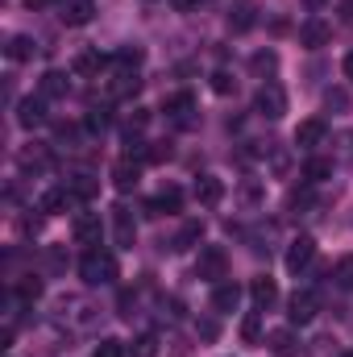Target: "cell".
Listing matches in <instances>:
<instances>
[{
  "label": "cell",
  "instance_id": "cell-1",
  "mask_svg": "<svg viewBox=\"0 0 353 357\" xmlns=\"http://www.w3.org/2000/svg\"><path fill=\"white\" fill-rule=\"evenodd\" d=\"M80 278L88 287H112L121 278V266H117V258L108 250L96 245V250H84V258H80Z\"/></svg>",
  "mask_w": 353,
  "mask_h": 357
},
{
  "label": "cell",
  "instance_id": "cell-2",
  "mask_svg": "<svg viewBox=\"0 0 353 357\" xmlns=\"http://www.w3.org/2000/svg\"><path fill=\"white\" fill-rule=\"evenodd\" d=\"M225 270H229V258H225V250L220 245H204L200 250V258H195V274L204 278V282H225Z\"/></svg>",
  "mask_w": 353,
  "mask_h": 357
},
{
  "label": "cell",
  "instance_id": "cell-3",
  "mask_svg": "<svg viewBox=\"0 0 353 357\" xmlns=\"http://www.w3.org/2000/svg\"><path fill=\"white\" fill-rule=\"evenodd\" d=\"M254 108L262 112L266 121H283V116H287V91L278 88L274 79H266L262 88H258V100H254Z\"/></svg>",
  "mask_w": 353,
  "mask_h": 357
},
{
  "label": "cell",
  "instance_id": "cell-4",
  "mask_svg": "<svg viewBox=\"0 0 353 357\" xmlns=\"http://www.w3.org/2000/svg\"><path fill=\"white\" fill-rule=\"evenodd\" d=\"M316 312H320L316 291H295V295L287 299V320H291V324H312Z\"/></svg>",
  "mask_w": 353,
  "mask_h": 357
},
{
  "label": "cell",
  "instance_id": "cell-5",
  "mask_svg": "<svg viewBox=\"0 0 353 357\" xmlns=\"http://www.w3.org/2000/svg\"><path fill=\"white\" fill-rule=\"evenodd\" d=\"M71 233H75V241H80V245L96 250V245H100V237H104L100 212H75V220H71Z\"/></svg>",
  "mask_w": 353,
  "mask_h": 357
},
{
  "label": "cell",
  "instance_id": "cell-6",
  "mask_svg": "<svg viewBox=\"0 0 353 357\" xmlns=\"http://www.w3.org/2000/svg\"><path fill=\"white\" fill-rule=\"evenodd\" d=\"M312 258H316V237L299 233V237L291 241V250H287V270H291V274H299V270L312 266Z\"/></svg>",
  "mask_w": 353,
  "mask_h": 357
},
{
  "label": "cell",
  "instance_id": "cell-7",
  "mask_svg": "<svg viewBox=\"0 0 353 357\" xmlns=\"http://www.w3.org/2000/svg\"><path fill=\"white\" fill-rule=\"evenodd\" d=\"M112 233H117V245H121V250H133V241H137V220H133V212H129L125 204L112 208Z\"/></svg>",
  "mask_w": 353,
  "mask_h": 357
},
{
  "label": "cell",
  "instance_id": "cell-8",
  "mask_svg": "<svg viewBox=\"0 0 353 357\" xmlns=\"http://www.w3.org/2000/svg\"><path fill=\"white\" fill-rule=\"evenodd\" d=\"M137 178H142V162H137V158L125 154V158L112 162V187H117V191H133Z\"/></svg>",
  "mask_w": 353,
  "mask_h": 357
},
{
  "label": "cell",
  "instance_id": "cell-9",
  "mask_svg": "<svg viewBox=\"0 0 353 357\" xmlns=\"http://www.w3.org/2000/svg\"><path fill=\"white\" fill-rule=\"evenodd\" d=\"M329 38H333V29H329V21H320V17H312V21L299 25V46H308V50L329 46Z\"/></svg>",
  "mask_w": 353,
  "mask_h": 357
},
{
  "label": "cell",
  "instance_id": "cell-10",
  "mask_svg": "<svg viewBox=\"0 0 353 357\" xmlns=\"http://www.w3.org/2000/svg\"><path fill=\"white\" fill-rule=\"evenodd\" d=\"M167 116L175 121L179 129H191V125H195V100H191L187 91L171 96V100H167Z\"/></svg>",
  "mask_w": 353,
  "mask_h": 357
},
{
  "label": "cell",
  "instance_id": "cell-11",
  "mask_svg": "<svg viewBox=\"0 0 353 357\" xmlns=\"http://www.w3.org/2000/svg\"><path fill=\"white\" fill-rule=\"evenodd\" d=\"M46 121V104H42V96H25L21 104H17V125L21 129H38Z\"/></svg>",
  "mask_w": 353,
  "mask_h": 357
},
{
  "label": "cell",
  "instance_id": "cell-12",
  "mask_svg": "<svg viewBox=\"0 0 353 357\" xmlns=\"http://www.w3.org/2000/svg\"><path fill=\"white\" fill-rule=\"evenodd\" d=\"M266 349L274 357H299V337L291 328H274V333H266Z\"/></svg>",
  "mask_w": 353,
  "mask_h": 357
},
{
  "label": "cell",
  "instance_id": "cell-13",
  "mask_svg": "<svg viewBox=\"0 0 353 357\" xmlns=\"http://www.w3.org/2000/svg\"><path fill=\"white\" fill-rule=\"evenodd\" d=\"M225 199V183L216 175H200L195 178V204H204V208H216Z\"/></svg>",
  "mask_w": 353,
  "mask_h": 357
},
{
  "label": "cell",
  "instance_id": "cell-14",
  "mask_svg": "<svg viewBox=\"0 0 353 357\" xmlns=\"http://www.w3.org/2000/svg\"><path fill=\"white\" fill-rule=\"evenodd\" d=\"M320 142H324V121H320V116H312V121H299V129H295V146L312 154Z\"/></svg>",
  "mask_w": 353,
  "mask_h": 357
},
{
  "label": "cell",
  "instance_id": "cell-15",
  "mask_svg": "<svg viewBox=\"0 0 353 357\" xmlns=\"http://www.w3.org/2000/svg\"><path fill=\"white\" fill-rule=\"evenodd\" d=\"M71 204H75V195H71V187H50V191L42 195V204H38V208H42L46 216H59V212H67Z\"/></svg>",
  "mask_w": 353,
  "mask_h": 357
},
{
  "label": "cell",
  "instance_id": "cell-16",
  "mask_svg": "<svg viewBox=\"0 0 353 357\" xmlns=\"http://www.w3.org/2000/svg\"><path fill=\"white\" fill-rule=\"evenodd\" d=\"M237 303H241V287L237 282H216L212 287V307L216 312H237Z\"/></svg>",
  "mask_w": 353,
  "mask_h": 357
},
{
  "label": "cell",
  "instance_id": "cell-17",
  "mask_svg": "<svg viewBox=\"0 0 353 357\" xmlns=\"http://www.w3.org/2000/svg\"><path fill=\"white\" fill-rule=\"evenodd\" d=\"M179 208H183V191H179V187H163V191L150 199V216H171Z\"/></svg>",
  "mask_w": 353,
  "mask_h": 357
},
{
  "label": "cell",
  "instance_id": "cell-18",
  "mask_svg": "<svg viewBox=\"0 0 353 357\" xmlns=\"http://www.w3.org/2000/svg\"><path fill=\"white\" fill-rule=\"evenodd\" d=\"M67 187H71L75 204H91V199L100 195V178H91V175H75V178H67Z\"/></svg>",
  "mask_w": 353,
  "mask_h": 357
},
{
  "label": "cell",
  "instance_id": "cell-19",
  "mask_svg": "<svg viewBox=\"0 0 353 357\" xmlns=\"http://www.w3.org/2000/svg\"><path fill=\"white\" fill-rule=\"evenodd\" d=\"M254 21H258V4H237L233 13H229V29L233 33H246V29H254Z\"/></svg>",
  "mask_w": 353,
  "mask_h": 357
},
{
  "label": "cell",
  "instance_id": "cell-20",
  "mask_svg": "<svg viewBox=\"0 0 353 357\" xmlns=\"http://www.w3.org/2000/svg\"><path fill=\"white\" fill-rule=\"evenodd\" d=\"M250 295H254V307L266 312V307L278 299V287H274V278H254V282H250Z\"/></svg>",
  "mask_w": 353,
  "mask_h": 357
},
{
  "label": "cell",
  "instance_id": "cell-21",
  "mask_svg": "<svg viewBox=\"0 0 353 357\" xmlns=\"http://www.w3.org/2000/svg\"><path fill=\"white\" fill-rule=\"evenodd\" d=\"M137 88H142V79H137L133 71H121V75L108 84V96H112V100H129V96H137Z\"/></svg>",
  "mask_w": 353,
  "mask_h": 357
},
{
  "label": "cell",
  "instance_id": "cell-22",
  "mask_svg": "<svg viewBox=\"0 0 353 357\" xmlns=\"http://www.w3.org/2000/svg\"><path fill=\"white\" fill-rule=\"evenodd\" d=\"M91 21V0H67L63 4V25H88Z\"/></svg>",
  "mask_w": 353,
  "mask_h": 357
},
{
  "label": "cell",
  "instance_id": "cell-23",
  "mask_svg": "<svg viewBox=\"0 0 353 357\" xmlns=\"http://www.w3.org/2000/svg\"><path fill=\"white\" fill-rule=\"evenodd\" d=\"M329 175H333V162H329V158H316V154H312V158L303 162V183L316 187V183H324Z\"/></svg>",
  "mask_w": 353,
  "mask_h": 357
},
{
  "label": "cell",
  "instance_id": "cell-24",
  "mask_svg": "<svg viewBox=\"0 0 353 357\" xmlns=\"http://www.w3.org/2000/svg\"><path fill=\"white\" fill-rule=\"evenodd\" d=\"M59 96H67V75L63 71H46L42 75V100H59Z\"/></svg>",
  "mask_w": 353,
  "mask_h": 357
},
{
  "label": "cell",
  "instance_id": "cell-25",
  "mask_svg": "<svg viewBox=\"0 0 353 357\" xmlns=\"http://www.w3.org/2000/svg\"><path fill=\"white\" fill-rule=\"evenodd\" d=\"M8 59H13V63H25V59H33V38H25V33L8 38Z\"/></svg>",
  "mask_w": 353,
  "mask_h": 357
},
{
  "label": "cell",
  "instance_id": "cell-26",
  "mask_svg": "<svg viewBox=\"0 0 353 357\" xmlns=\"http://www.w3.org/2000/svg\"><path fill=\"white\" fill-rule=\"evenodd\" d=\"M333 282H337L341 291H353V254L337 258V266H333Z\"/></svg>",
  "mask_w": 353,
  "mask_h": 357
},
{
  "label": "cell",
  "instance_id": "cell-27",
  "mask_svg": "<svg viewBox=\"0 0 353 357\" xmlns=\"http://www.w3.org/2000/svg\"><path fill=\"white\" fill-rule=\"evenodd\" d=\"M250 67H254V75H262V84H266V75H274V67H278V54L274 50H258L250 59Z\"/></svg>",
  "mask_w": 353,
  "mask_h": 357
},
{
  "label": "cell",
  "instance_id": "cell-28",
  "mask_svg": "<svg viewBox=\"0 0 353 357\" xmlns=\"http://www.w3.org/2000/svg\"><path fill=\"white\" fill-rule=\"evenodd\" d=\"M104 63H108V59H104L100 50H84V54L75 59V75H91V71H100Z\"/></svg>",
  "mask_w": 353,
  "mask_h": 357
},
{
  "label": "cell",
  "instance_id": "cell-29",
  "mask_svg": "<svg viewBox=\"0 0 353 357\" xmlns=\"http://www.w3.org/2000/svg\"><path fill=\"white\" fill-rule=\"evenodd\" d=\"M112 63H117L121 71H137V67H142V50H137V46H125V50L112 54Z\"/></svg>",
  "mask_w": 353,
  "mask_h": 357
},
{
  "label": "cell",
  "instance_id": "cell-30",
  "mask_svg": "<svg viewBox=\"0 0 353 357\" xmlns=\"http://www.w3.org/2000/svg\"><path fill=\"white\" fill-rule=\"evenodd\" d=\"M133 357H158V337L154 333H142L137 341H133V349H129Z\"/></svg>",
  "mask_w": 353,
  "mask_h": 357
},
{
  "label": "cell",
  "instance_id": "cell-31",
  "mask_svg": "<svg viewBox=\"0 0 353 357\" xmlns=\"http://www.w3.org/2000/svg\"><path fill=\"white\" fill-rule=\"evenodd\" d=\"M258 337H262V320H258V312H250V316L241 320V341H246V345H254Z\"/></svg>",
  "mask_w": 353,
  "mask_h": 357
},
{
  "label": "cell",
  "instance_id": "cell-32",
  "mask_svg": "<svg viewBox=\"0 0 353 357\" xmlns=\"http://www.w3.org/2000/svg\"><path fill=\"white\" fill-rule=\"evenodd\" d=\"M200 237H204V225H200V220H191V225L175 237V250H187V245H191V241H200Z\"/></svg>",
  "mask_w": 353,
  "mask_h": 357
},
{
  "label": "cell",
  "instance_id": "cell-33",
  "mask_svg": "<svg viewBox=\"0 0 353 357\" xmlns=\"http://www.w3.org/2000/svg\"><path fill=\"white\" fill-rule=\"evenodd\" d=\"M91 357H125V345L117 341V337H104L100 345H96V354Z\"/></svg>",
  "mask_w": 353,
  "mask_h": 357
},
{
  "label": "cell",
  "instance_id": "cell-34",
  "mask_svg": "<svg viewBox=\"0 0 353 357\" xmlns=\"http://www.w3.org/2000/svg\"><path fill=\"white\" fill-rule=\"evenodd\" d=\"M324 108H329V112H333V108H337V112H345V108H350V96H345L341 88L324 91Z\"/></svg>",
  "mask_w": 353,
  "mask_h": 357
},
{
  "label": "cell",
  "instance_id": "cell-35",
  "mask_svg": "<svg viewBox=\"0 0 353 357\" xmlns=\"http://www.w3.org/2000/svg\"><path fill=\"white\" fill-rule=\"evenodd\" d=\"M233 88H237V84H233L229 71H216V75H212V91H216V96H229Z\"/></svg>",
  "mask_w": 353,
  "mask_h": 357
},
{
  "label": "cell",
  "instance_id": "cell-36",
  "mask_svg": "<svg viewBox=\"0 0 353 357\" xmlns=\"http://www.w3.org/2000/svg\"><path fill=\"white\" fill-rule=\"evenodd\" d=\"M21 167H50V154L46 150H25L21 154Z\"/></svg>",
  "mask_w": 353,
  "mask_h": 357
},
{
  "label": "cell",
  "instance_id": "cell-37",
  "mask_svg": "<svg viewBox=\"0 0 353 357\" xmlns=\"http://www.w3.org/2000/svg\"><path fill=\"white\" fill-rule=\"evenodd\" d=\"M17 295H21V299H25V303H33V299H38V295H42V282H38V278H25V282H21V287H17Z\"/></svg>",
  "mask_w": 353,
  "mask_h": 357
},
{
  "label": "cell",
  "instance_id": "cell-38",
  "mask_svg": "<svg viewBox=\"0 0 353 357\" xmlns=\"http://www.w3.org/2000/svg\"><path fill=\"white\" fill-rule=\"evenodd\" d=\"M195 328H200V337H204V341H216V333H220V328H216V320H208V316H204Z\"/></svg>",
  "mask_w": 353,
  "mask_h": 357
},
{
  "label": "cell",
  "instance_id": "cell-39",
  "mask_svg": "<svg viewBox=\"0 0 353 357\" xmlns=\"http://www.w3.org/2000/svg\"><path fill=\"white\" fill-rule=\"evenodd\" d=\"M88 129H91V133H104V129H108V112H91Z\"/></svg>",
  "mask_w": 353,
  "mask_h": 357
},
{
  "label": "cell",
  "instance_id": "cell-40",
  "mask_svg": "<svg viewBox=\"0 0 353 357\" xmlns=\"http://www.w3.org/2000/svg\"><path fill=\"white\" fill-rule=\"evenodd\" d=\"M146 121H150V112H146V108H133V112H129V133H133V129H142Z\"/></svg>",
  "mask_w": 353,
  "mask_h": 357
},
{
  "label": "cell",
  "instance_id": "cell-41",
  "mask_svg": "<svg viewBox=\"0 0 353 357\" xmlns=\"http://www.w3.org/2000/svg\"><path fill=\"white\" fill-rule=\"evenodd\" d=\"M54 0H25V8H50Z\"/></svg>",
  "mask_w": 353,
  "mask_h": 357
},
{
  "label": "cell",
  "instance_id": "cell-42",
  "mask_svg": "<svg viewBox=\"0 0 353 357\" xmlns=\"http://www.w3.org/2000/svg\"><path fill=\"white\" fill-rule=\"evenodd\" d=\"M345 79H353V50L345 54Z\"/></svg>",
  "mask_w": 353,
  "mask_h": 357
},
{
  "label": "cell",
  "instance_id": "cell-43",
  "mask_svg": "<svg viewBox=\"0 0 353 357\" xmlns=\"http://www.w3.org/2000/svg\"><path fill=\"white\" fill-rule=\"evenodd\" d=\"M179 8H183V13H187V8H195V4H200V0H175Z\"/></svg>",
  "mask_w": 353,
  "mask_h": 357
},
{
  "label": "cell",
  "instance_id": "cell-44",
  "mask_svg": "<svg viewBox=\"0 0 353 357\" xmlns=\"http://www.w3.org/2000/svg\"><path fill=\"white\" fill-rule=\"evenodd\" d=\"M345 357H353V349H350V354H345Z\"/></svg>",
  "mask_w": 353,
  "mask_h": 357
}]
</instances>
